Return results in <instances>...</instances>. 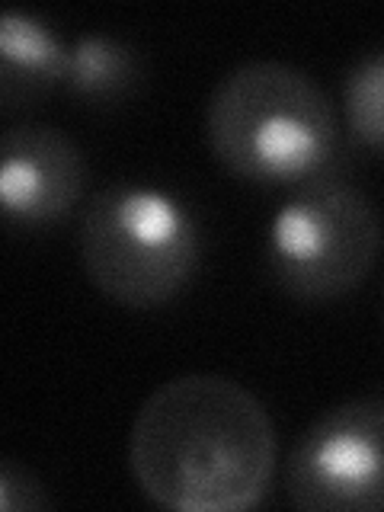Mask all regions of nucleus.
I'll return each mask as SVG.
<instances>
[{
    "label": "nucleus",
    "instance_id": "f03ea898",
    "mask_svg": "<svg viewBox=\"0 0 384 512\" xmlns=\"http://www.w3.org/2000/svg\"><path fill=\"white\" fill-rule=\"evenodd\" d=\"M205 138L218 164L269 189H301L333 176L343 125L317 80L282 61H244L205 106Z\"/></svg>",
    "mask_w": 384,
    "mask_h": 512
},
{
    "label": "nucleus",
    "instance_id": "423d86ee",
    "mask_svg": "<svg viewBox=\"0 0 384 512\" xmlns=\"http://www.w3.org/2000/svg\"><path fill=\"white\" fill-rule=\"evenodd\" d=\"M87 189V160L77 141L52 125L0 132V224L16 231L55 228Z\"/></svg>",
    "mask_w": 384,
    "mask_h": 512
},
{
    "label": "nucleus",
    "instance_id": "20e7f679",
    "mask_svg": "<svg viewBox=\"0 0 384 512\" xmlns=\"http://www.w3.org/2000/svg\"><path fill=\"white\" fill-rule=\"evenodd\" d=\"M381 224L372 199L343 180H314L292 192L266 231V266L285 295L336 301L375 269Z\"/></svg>",
    "mask_w": 384,
    "mask_h": 512
},
{
    "label": "nucleus",
    "instance_id": "39448f33",
    "mask_svg": "<svg viewBox=\"0 0 384 512\" xmlns=\"http://www.w3.org/2000/svg\"><path fill=\"white\" fill-rule=\"evenodd\" d=\"M285 493L304 512H378L384 506V400L365 394L320 413L288 455Z\"/></svg>",
    "mask_w": 384,
    "mask_h": 512
},
{
    "label": "nucleus",
    "instance_id": "0eeeda50",
    "mask_svg": "<svg viewBox=\"0 0 384 512\" xmlns=\"http://www.w3.org/2000/svg\"><path fill=\"white\" fill-rule=\"evenodd\" d=\"M68 45L39 13L0 7V116H20L61 90Z\"/></svg>",
    "mask_w": 384,
    "mask_h": 512
},
{
    "label": "nucleus",
    "instance_id": "1a4fd4ad",
    "mask_svg": "<svg viewBox=\"0 0 384 512\" xmlns=\"http://www.w3.org/2000/svg\"><path fill=\"white\" fill-rule=\"evenodd\" d=\"M384 55L365 52L352 61L343 80V112L346 132L352 144H359L365 154H378L384 141Z\"/></svg>",
    "mask_w": 384,
    "mask_h": 512
},
{
    "label": "nucleus",
    "instance_id": "6e6552de",
    "mask_svg": "<svg viewBox=\"0 0 384 512\" xmlns=\"http://www.w3.org/2000/svg\"><path fill=\"white\" fill-rule=\"evenodd\" d=\"M141 74V55L132 45L106 32H87L68 45L61 90L84 106H116L135 93Z\"/></svg>",
    "mask_w": 384,
    "mask_h": 512
},
{
    "label": "nucleus",
    "instance_id": "7ed1b4c3",
    "mask_svg": "<svg viewBox=\"0 0 384 512\" xmlns=\"http://www.w3.org/2000/svg\"><path fill=\"white\" fill-rule=\"evenodd\" d=\"M80 263L100 292L132 311H154L183 295L202 263V231L170 189L112 183L80 218Z\"/></svg>",
    "mask_w": 384,
    "mask_h": 512
},
{
    "label": "nucleus",
    "instance_id": "9d476101",
    "mask_svg": "<svg viewBox=\"0 0 384 512\" xmlns=\"http://www.w3.org/2000/svg\"><path fill=\"white\" fill-rule=\"evenodd\" d=\"M52 506L45 484L26 464L0 458V512H39Z\"/></svg>",
    "mask_w": 384,
    "mask_h": 512
},
{
    "label": "nucleus",
    "instance_id": "f257e3e1",
    "mask_svg": "<svg viewBox=\"0 0 384 512\" xmlns=\"http://www.w3.org/2000/svg\"><path fill=\"white\" fill-rule=\"evenodd\" d=\"M279 442L263 400L224 375H180L138 407L128 468L173 512H247L276 480Z\"/></svg>",
    "mask_w": 384,
    "mask_h": 512
}]
</instances>
